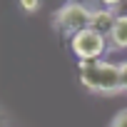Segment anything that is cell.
Listing matches in <instances>:
<instances>
[{"mask_svg": "<svg viewBox=\"0 0 127 127\" xmlns=\"http://www.w3.org/2000/svg\"><path fill=\"white\" fill-rule=\"evenodd\" d=\"M120 87L127 92V62H120Z\"/></svg>", "mask_w": 127, "mask_h": 127, "instance_id": "cell-8", "label": "cell"}, {"mask_svg": "<svg viewBox=\"0 0 127 127\" xmlns=\"http://www.w3.org/2000/svg\"><path fill=\"white\" fill-rule=\"evenodd\" d=\"M18 3L25 13H37L40 10V0H18Z\"/></svg>", "mask_w": 127, "mask_h": 127, "instance_id": "cell-6", "label": "cell"}, {"mask_svg": "<svg viewBox=\"0 0 127 127\" xmlns=\"http://www.w3.org/2000/svg\"><path fill=\"white\" fill-rule=\"evenodd\" d=\"M90 28H92L95 32L110 37V32H112V28H115V13L107 10V8H102V10H92V15H90Z\"/></svg>", "mask_w": 127, "mask_h": 127, "instance_id": "cell-4", "label": "cell"}, {"mask_svg": "<svg viewBox=\"0 0 127 127\" xmlns=\"http://www.w3.org/2000/svg\"><path fill=\"white\" fill-rule=\"evenodd\" d=\"M100 3H102V5H107V10H110V8H115V5H120L122 0H100Z\"/></svg>", "mask_w": 127, "mask_h": 127, "instance_id": "cell-9", "label": "cell"}, {"mask_svg": "<svg viewBox=\"0 0 127 127\" xmlns=\"http://www.w3.org/2000/svg\"><path fill=\"white\" fill-rule=\"evenodd\" d=\"M0 127H3V125H0Z\"/></svg>", "mask_w": 127, "mask_h": 127, "instance_id": "cell-10", "label": "cell"}, {"mask_svg": "<svg viewBox=\"0 0 127 127\" xmlns=\"http://www.w3.org/2000/svg\"><path fill=\"white\" fill-rule=\"evenodd\" d=\"M90 15H92V10L87 8V5H82V3H67L65 8H60L57 10V15H55V28L60 30V32H65V35H75V32H80V30H85V28H90Z\"/></svg>", "mask_w": 127, "mask_h": 127, "instance_id": "cell-3", "label": "cell"}, {"mask_svg": "<svg viewBox=\"0 0 127 127\" xmlns=\"http://www.w3.org/2000/svg\"><path fill=\"white\" fill-rule=\"evenodd\" d=\"M80 82L85 90L97 95L122 92L120 87V65L107 60H80Z\"/></svg>", "mask_w": 127, "mask_h": 127, "instance_id": "cell-1", "label": "cell"}, {"mask_svg": "<svg viewBox=\"0 0 127 127\" xmlns=\"http://www.w3.org/2000/svg\"><path fill=\"white\" fill-rule=\"evenodd\" d=\"M70 47L77 60H102L107 52V37L95 32L92 28H85L70 37Z\"/></svg>", "mask_w": 127, "mask_h": 127, "instance_id": "cell-2", "label": "cell"}, {"mask_svg": "<svg viewBox=\"0 0 127 127\" xmlns=\"http://www.w3.org/2000/svg\"><path fill=\"white\" fill-rule=\"evenodd\" d=\"M117 50H127V15H117L115 18V28L107 37Z\"/></svg>", "mask_w": 127, "mask_h": 127, "instance_id": "cell-5", "label": "cell"}, {"mask_svg": "<svg viewBox=\"0 0 127 127\" xmlns=\"http://www.w3.org/2000/svg\"><path fill=\"white\" fill-rule=\"evenodd\" d=\"M110 127H127V110L117 112V115H115V120L110 122Z\"/></svg>", "mask_w": 127, "mask_h": 127, "instance_id": "cell-7", "label": "cell"}]
</instances>
